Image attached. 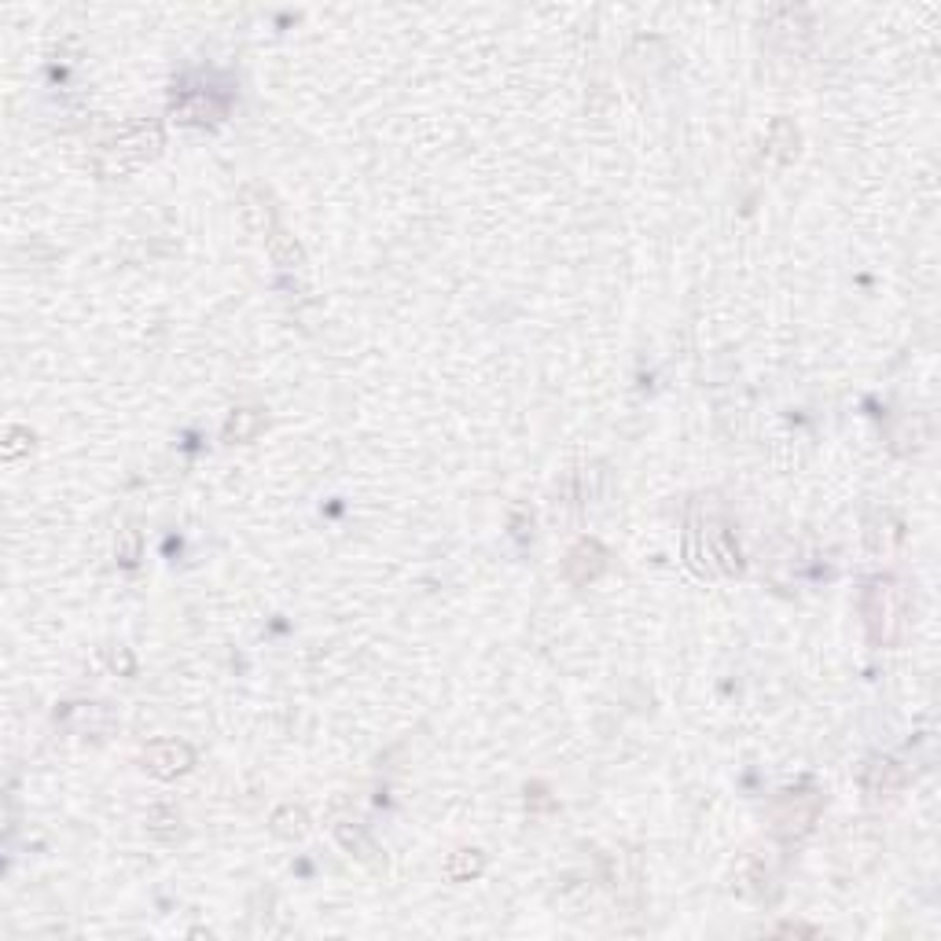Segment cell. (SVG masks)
Here are the masks:
<instances>
[{
	"mask_svg": "<svg viewBox=\"0 0 941 941\" xmlns=\"http://www.w3.org/2000/svg\"><path fill=\"white\" fill-rule=\"evenodd\" d=\"M908 589L897 578H872L864 585L861 596V614H864V629H868V640L872 647H894L901 644L908 625Z\"/></svg>",
	"mask_w": 941,
	"mask_h": 941,
	"instance_id": "6da1fadb",
	"label": "cell"
},
{
	"mask_svg": "<svg viewBox=\"0 0 941 941\" xmlns=\"http://www.w3.org/2000/svg\"><path fill=\"white\" fill-rule=\"evenodd\" d=\"M162 151V125L159 122H133L125 125L122 133L100 151V166L103 177H125V173L148 166L151 159H159Z\"/></svg>",
	"mask_w": 941,
	"mask_h": 941,
	"instance_id": "7a4b0ae2",
	"label": "cell"
},
{
	"mask_svg": "<svg viewBox=\"0 0 941 941\" xmlns=\"http://www.w3.org/2000/svg\"><path fill=\"white\" fill-rule=\"evenodd\" d=\"M820 794L817 791H787L780 794L776 802H772L769 809V820L772 828H776V835H783V839H802L805 831L817 824L820 817Z\"/></svg>",
	"mask_w": 941,
	"mask_h": 941,
	"instance_id": "3957f363",
	"label": "cell"
},
{
	"mask_svg": "<svg viewBox=\"0 0 941 941\" xmlns=\"http://www.w3.org/2000/svg\"><path fill=\"white\" fill-rule=\"evenodd\" d=\"M603 570H607V548H603L600 541H592V537L578 541V545L567 552V559H563V578H567L574 589L592 585Z\"/></svg>",
	"mask_w": 941,
	"mask_h": 941,
	"instance_id": "277c9868",
	"label": "cell"
},
{
	"mask_svg": "<svg viewBox=\"0 0 941 941\" xmlns=\"http://www.w3.org/2000/svg\"><path fill=\"white\" fill-rule=\"evenodd\" d=\"M192 761H195L192 747L181 743V739H155V743L144 747V769L151 776H159V780H173V776L188 772Z\"/></svg>",
	"mask_w": 941,
	"mask_h": 941,
	"instance_id": "5b68a950",
	"label": "cell"
},
{
	"mask_svg": "<svg viewBox=\"0 0 941 941\" xmlns=\"http://www.w3.org/2000/svg\"><path fill=\"white\" fill-rule=\"evenodd\" d=\"M905 783H908L905 765L894 758H872L861 776V787L872 802H894L897 794L905 791Z\"/></svg>",
	"mask_w": 941,
	"mask_h": 941,
	"instance_id": "8992f818",
	"label": "cell"
},
{
	"mask_svg": "<svg viewBox=\"0 0 941 941\" xmlns=\"http://www.w3.org/2000/svg\"><path fill=\"white\" fill-rule=\"evenodd\" d=\"M239 217H243V225H247L250 236H273L276 228V203H273V192L269 188H261V184H247L243 192H239Z\"/></svg>",
	"mask_w": 941,
	"mask_h": 941,
	"instance_id": "52a82bcc",
	"label": "cell"
},
{
	"mask_svg": "<svg viewBox=\"0 0 941 941\" xmlns=\"http://www.w3.org/2000/svg\"><path fill=\"white\" fill-rule=\"evenodd\" d=\"M897 541H901V522L890 511H872L864 522V545L872 548L875 556H886L897 548Z\"/></svg>",
	"mask_w": 941,
	"mask_h": 941,
	"instance_id": "ba28073f",
	"label": "cell"
},
{
	"mask_svg": "<svg viewBox=\"0 0 941 941\" xmlns=\"http://www.w3.org/2000/svg\"><path fill=\"white\" fill-rule=\"evenodd\" d=\"M331 831H335V839H339L342 850H350L353 857H361V861H375V842H372V835L364 831L361 820L335 817L331 820Z\"/></svg>",
	"mask_w": 941,
	"mask_h": 941,
	"instance_id": "9c48e42d",
	"label": "cell"
},
{
	"mask_svg": "<svg viewBox=\"0 0 941 941\" xmlns=\"http://www.w3.org/2000/svg\"><path fill=\"white\" fill-rule=\"evenodd\" d=\"M173 114L188 125H206V122L225 118V100H214V96H206V92H192L188 100L173 103Z\"/></svg>",
	"mask_w": 941,
	"mask_h": 941,
	"instance_id": "30bf717a",
	"label": "cell"
},
{
	"mask_svg": "<svg viewBox=\"0 0 941 941\" xmlns=\"http://www.w3.org/2000/svg\"><path fill=\"white\" fill-rule=\"evenodd\" d=\"M265 427V412L261 409H232L225 420V442L228 445H247L254 442Z\"/></svg>",
	"mask_w": 941,
	"mask_h": 941,
	"instance_id": "8fae6325",
	"label": "cell"
},
{
	"mask_svg": "<svg viewBox=\"0 0 941 941\" xmlns=\"http://www.w3.org/2000/svg\"><path fill=\"white\" fill-rule=\"evenodd\" d=\"M732 879H736V890L743 897H754L765 890V883H769V868H765V861H761L758 853H743L736 861V872H732Z\"/></svg>",
	"mask_w": 941,
	"mask_h": 941,
	"instance_id": "7c38bea8",
	"label": "cell"
},
{
	"mask_svg": "<svg viewBox=\"0 0 941 941\" xmlns=\"http://www.w3.org/2000/svg\"><path fill=\"white\" fill-rule=\"evenodd\" d=\"M798 144H802V137H798V125L791 122V118H776L769 129V155L776 162H791L794 155H798Z\"/></svg>",
	"mask_w": 941,
	"mask_h": 941,
	"instance_id": "4fadbf2b",
	"label": "cell"
},
{
	"mask_svg": "<svg viewBox=\"0 0 941 941\" xmlns=\"http://www.w3.org/2000/svg\"><path fill=\"white\" fill-rule=\"evenodd\" d=\"M269 258H273V265H280V269H302L306 265V250H302V243H298L291 232H273L269 236Z\"/></svg>",
	"mask_w": 941,
	"mask_h": 941,
	"instance_id": "5bb4252c",
	"label": "cell"
},
{
	"mask_svg": "<svg viewBox=\"0 0 941 941\" xmlns=\"http://www.w3.org/2000/svg\"><path fill=\"white\" fill-rule=\"evenodd\" d=\"M482 868H486V853L482 850H456L453 857L445 861V879L467 883V879L482 875Z\"/></svg>",
	"mask_w": 941,
	"mask_h": 941,
	"instance_id": "9a60e30c",
	"label": "cell"
},
{
	"mask_svg": "<svg viewBox=\"0 0 941 941\" xmlns=\"http://www.w3.org/2000/svg\"><path fill=\"white\" fill-rule=\"evenodd\" d=\"M273 831L280 839H302L309 831V817L302 805H280L273 813Z\"/></svg>",
	"mask_w": 941,
	"mask_h": 941,
	"instance_id": "2e32d148",
	"label": "cell"
},
{
	"mask_svg": "<svg viewBox=\"0 0 941 941\" xmlns=\"http://www.w3.org/2000/svg\"><path fill=\"white\" fill-rule=\"evenodd\" d=\"M122 541H125V545H122V552H118V559H122L125 567H133V563L140 559V533L133 530V526H125Z\"/></svg>",
	"mask_w": 941,
	"mask_h": 941,
	"instance_id": "e0dca14e",
	"label": "cell"
},
{
	"mask_svg": "<svg viewBox=\"0 0 941 941\" xmlns=\"http://www.w3.org/2000/svg\"><path fill=\"white\" fill-rule=\"evenodd\" d=\"M526 802H530V809H556V798H548V791L541 783H530V787H526Z\"/></svg>",
	"mask_w": 941,
	"mask_h": 941,
	"instance_id": "ac0fdd59",
	"label": "cell"
},
{
	"mask_svg": "<svg viewBox=\"0 0 941 941\" xmlns=\"http://www.w3.org/2000/svg\"><path fill=\"white\" fill-rule=\"evenodd\" d=\"M776 934H813V927H802V923H783V927H776Z\"/></svg>",
	"mask_w": 941,
	"mask_h": 941,
	"instance_id": "d6986e66",
	"label": "cell"
}]
</instances>
